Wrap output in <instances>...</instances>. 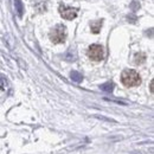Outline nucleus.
Masks as SVG:
<instances>
[{"instance_id": "nucleus-1", "label": "nucleus", "mask_w": 154, "mask_h": 154, "mask_svg": "<svg viewBox=\"0 0 154 154\" xmlns=\"http://www.w3.org/2000/svg\"><path fill=\"white\" fill-rule=\"evenodd\" d=\"M121 82L123 83L125 87L128 88L137 87L141 83V77L133 69H126L121 74Z\"/></svg>"}, {"instance_id": "nucleus-2", "label": "nucleus", "mask_w": 154, "mask_h": 154, "mask_svg": "<svg viewBox=\"0 0 154 154\" xmlns=\"http://www.w3.org/2000/svg\"><path fill=\"white\" fill-rule=\"evenodd\" d=\"M50 39L55 44L64 43L65 39H66V27L64 25H62V24L56 25L50 32Z\"/></svg>"}, {"instance_id": "nucleus-3", "label": "nucleus", "mask_w": 154, "mask_h": 154, "mask_svg": "<svg viewBox=\"0 0 154 154\" xmlns=\"http://www.w3.org/2000/svg\"><path fill=\"white\" fill-rule=\"evenodd\" d=\"M87 55L88 57L90 58L91 60H95V62H100L104 58V49L102 45H98V44H93L88 48V51H87Z\"/></svg>"}, {"instance_id": "nucleus-4", "label": "nucleus", "mask_w": 154, "mask_h": 154, "mask_svg": "<svg viewBox=\"0 0 154 154\" xmlns=\"http://www.w3.org/2000/svg\"><path fill=\"white\" fill-rule=\"evenodd\" d=\"M58 10H59V13H60V16H62L64 19H66V20L75 19V18L77 17V12H78V11H77V8H74V7H69V6L64 5V4L59 5Z\"/></svg>"}, {"instance_id": "nucleus-5", "label": "nucleus", "mask_w": 154, "mask_h": 154, "mask_svg": "<svg viewBox=\"0 0 154 154\" xmlns=\"http://www.w3.org/2000/svg\"><path fill=\"white\" fill-rule=\"evenodd\" d=\"M102 21L103 20H96V21H93L90 24V29H91V32L93 33H98L100 32L101 26H102Z\"/></svg>"}, {"instance_id": "nucleus-6", "label": "nucleus", "mask_w": 154, "mask_h": 154, "mask_svg": "<svg viewBox=\"0 0 154 154\" xmlns=\"http://www.w3.org/2000/svg\"><path fill=\"white\" fill-rule=\"evenodd\" d=\"M100 88H101V90H103L106 93H112L113 89H114V83L113 82H107V83L102 84Z\"/></svg>"}, {"instance_id": "nucleus-7", "label": "nucleus", "mask_w": 154, "mask_h": 154, "mask_svg": "<svg viewBox=\"0 0 154 154\" xmlns=\"http://www.w3.org/2000/svg\"><path fill=\"white\" fill-rule=\"evenodd\" d=\"M70 77H71V79H72L74 82H76V83H81V82H82V79H83L82 74H79L78 71H71Z\"/></svg>"}, {"instance_id": "nucleus-8", "label": "nucleus", "mask_w": 154, "mask_h": 154, "mask_svg": "<svg viewBox=\"0 0 154 154\" xmlns=\"http://www.w3.org/2000/svg\"><path fill=\"white\" fill-rule=\"evenodd\" d=\"M14 6H16V8H17V13H18V16L21 17L23 13H24V6H23L21 0H14Z\"/></svg>"}, {"instance_id": "nucleus-9", "label": "nucleus", "mask_w": 154, "mask_h": 154, "mask_svg": "<svg viewBox=\"0 0 154 154\" xmlns=\"http://www.w3.org/2000/svg\"><path fill=\"white\" fill-rule=\"evenodd\" d=\"M65 59H66V60H69V62H74V60L76 59V55H75V52H74L72 50H69V51H68V54L65 55Z\"/></svg>"}, {"instance_id": "nucleus-10", "label": "nucleus", "mask_w": 154, "mask_h": 154, "mask_svg": "<svg viewBox=\"0 0 154 154\" xmlns=\"http://www.w3.org/2000/svg\"><path fill=\"white\" fill-rule=\"evenodd\" d=\"M131 7H132V10H133V11L135 12L136 10H139V8H140V5H139L136 1H133V2L131 4Z\"/></svg>"}, {"instance_id": "nucleus-11", "label": "nucleus", "mask_w": 154, "mask_h": 154, "mask_svg": "<svg viewBox=\"0 0 154 154\" xmlns=\"http://www.w3.org/2000/svg\"><path fill=\"white\" fill-rule=\"evenodd\" d=\"M127 18H128V20H132V21H135V20H136V17H133V16H128Z\"/></svg>"}]
</instances>
